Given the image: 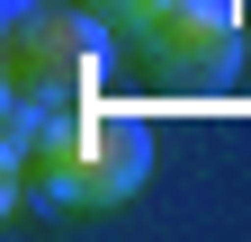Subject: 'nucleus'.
<instances>
[{"mask_svg": "<svg viewBox=\"0 0 251 242\" xmlns=\"http://www.w3.org/2000/svg\"><path fill=\"white\" fill-rule=\"evenodd\" d=\"M152 170V135L135 117H117L99 99L54 108L36 135L18 144V189L45 206H126Z\"/></svg>", "mask_w": 251, "mask_h": 242, "instance_id": "nucleus-1", "label": "nucleus"}, {"mask_svg": "<svg viewBox=\"0 0 251 242\" xmlns=\"http://www.w3.org/2000/svg\"><path fill=\"white\" fill-rule=\"evenodd\" d=\"M99 63H108V36L63 0H18L0 18V108H27V117L81 108Z\"/></svg>", "mask_w": 251, "mask_h": 242, "instance_id": "nucleus-2", "label": "nucleus"}, {"mask_svg": "<svg viewBox=\"0 0 251 242\" xmlns=\"http://www.w3.org/2000/svg\"><path fill=\"white\" fill-rule=\"evenodd\" d=\"M99 9H117V0H99Z\"/></svg>", "mask_w": 251, "mask_h": 242, "instance_id": "nucleus-4", "label": "nucleus"}, {"mask_svg": "<svg viewBox=\"0 0 251 242\" xmlns=\"http://www.w3.org/2000/svg\"><path fill=\"white\" fill-rule=\"evenodd\" d=\"M117 45L135 54L144 72L188 81V90H215L242 72V18L233 0H117Z\"/></svg>", "mask_w": 251, "mask_h": 242, "instance_id": "nucleus-3", "label": "nucleus"}]
</instances>
